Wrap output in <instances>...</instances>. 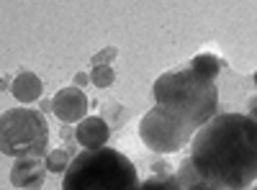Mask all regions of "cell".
Instances as JSON below:
<instances>
[{
    "mask_svg": "<svg viewBox=\"0 0 257 190\" xmlns=\"http://www.w3.org/2000/svg\"><path fill=\"white\" fill-rule=\"evenodd\" d=\"M116 54H118V49H116V47H105L103 52H98V54L93 57V67H100V65H111V62L116 59Z\"/></svg>",
    "mask_w": 257,
    "mask_h": 190,
    "instance_id": "9a60e30c",
    "label": "cell"
},
{
    "mask_svg": "<svg viewBox=\"0 0 257 190\" xmlns=\"http://www.w3.org/2000/svg\"><path fill=\"white\" fill-rule=\"evenodd\" d=\"M152 98L155 105L183 121L193 134L219 113L216 82L198 77L188 67L160 75L152 85Z\"/></svg>",
    "mask_w": 257,
    "mask_h": 190,
    "instance_id": "7a4b0ae2",
    "label": "cell"
},
{
    "mask_svg": "<svg viewBox=\"0 0 257 190\" xmlns=\"http://www.w3.org/2000/svg\"><path fill=\"white\" fill-rule=\"evenodd\" d=\"M252 190H257V187H252Z\"/></svg>",
    "mask_w": 257,
    "mask_h": 190,
    "instance_id": "ffe728a7",
    "label": "cell"
},
{
    "mask_svg": "<svg viewBox=\"0 0 257 190\" xmlns=\"http://www.w3.org/2000/svg\"><path fill=\"white\" fill-rule=\"evenodd\" d=\"M47 172L49 170H47L44 157H21L16 159L13 170H11V182L24 190H39L44 185Z\"/></svg>",
    "mask_w": 257,
    "mask_h": 190,
    "instance_id": "52a82bcc",
    "label": "cell"
},
{
    "mask_svg": "<svg viewBox=\"0 0 257 190\" xmlns=\"http://www.w3.org/2000/svg\"><path fill=\"white\" fill-rule=\"evenodd\" d=\"M175 177H178V182H180V187H183V190H188V187H193L196 182L206 180V177L198 172V167L193 164V159H190V157H185V159L180 162V167H178Z\"/></svg>",
    "mask_w": 257,
    "mask_h": 190,
    "instance_id": "8fae6325",
    "label": "cell"
},
{
    "mask_svg": "<svg viewBox=\"0 0 257 190\" xmlns=\"http://www.w3.org/2000/svg\"><path fill=\"white\" fill-rule=\"evenodd\" d=\"M52 113L62 123H80L82 118H88V95L75 85L62 88L52 100Z\"/></svg>",
    "mask_w": 257,
    "mask_h": 190,
    "instance_id": "8992f818",
    "label": "cell"
},
{
    "mask_svg": "<svg viewBox=\"0 0 257 190\" xmlns=\"http://www.w3.org/2000/svg\"><path fill=\"white\" fill-rule=\"evenodd\" d=\"M44 162H47V170L52 175H64L70 170V164H72V157H70V152H64V149H52V152H47Z\"/></svg>",
    "mask_w": 257,
    "mask_h": 190,
    "instance_id": "7c38bea8",
    "label": "cell"
},
{
    "mask_svg": "<svg viewBox=\"0 0 257 190\" xmlns=\"http://www.w3.org/2000/svg\"><path fill=\"white\" fill-rule=\"evenodd\" d=\"M113 80H116L113 65H100V67H93V70H90V82H93L95 88H100V90L111 88Z\"/></svg>",
    "mask_w": 257,
    "mask_h": 190,
    "instance_id": "5bb4252c",
    "label": "cell"
},
{
    "mask_svg": "<svg viewBox=\"0 0 257 190\" xmlns=\"http://www.w3.org/2000/svg\"><path fill=\"white\" fill-rule=\"evenodd\" d=\"M90 82V75H85V72H77L75 75V88H85Z\"/></svg>",
    "mask_w": 257,
    "mask_h": 190,
    "instance_id": "ac0fdd59",
    "label": "cell"
},
{
    "mask_svg": "<svg viewBox=\"0 0 257 190\" xmlns=\"http://www.w3.org/2000/svg\"><path fill=\"white\" fill-rule=\"evenodd\" d=\"M252 80H254V88H257V72H254V77H252Z\"/></svg>",
    "mask_w": 257,
    "mask_h": 190,
    "instance_id": "d6986e66",
    "label": "cell"
},
{
    "mask_svg": "<svg viewBox=\"0 0 257 190\" xmlns=\"http://www.w3.org/2000/svg\"><path fill=\"white\" fill-rule=\"evenodd\" d=\"M75 139L82 149H103L105 141L111 139V126L105 123L100 116H88L77 123Z\"/></svg>",
    "mask_w": 257,
    "mask_h": 190,
    "instance_id": "ba28073f",
    "label": "cell"
},
{
    "mask_svg": "<svg viewBox=\"0 0 257 190\" xmlns=\"http://www.w3.org/2000/svg\"><path fill=\"white\" fill-rule=\"evenodd\" d=\"M221 67H224V62L219 57H213V54H198V57H193L188 62V70H193L198 77H203L208 82H216Z\"/></svg>",
    "mask_w": 257,
    "mask_h": 190,
    "instance_id": "30bf717a",
    "label": "cell"
},
{
    "mask_svg": "<svg viewBox=\"0 0 257 190\" xmlns=\"http://www.w3.org/2000/svg\"><path fill=\"white\" fill-rule=\"evenodd\" d=\"M41 90H44V85H41V80L34 72H18L11 85L13 98L21 103H36L41 98Z\"/></svg>",
    "mask_w": 257,
    "mask_h": 190,
    "instance_id": "9c48e42d",
    "label": "cell"
},
{
    "mask_svg": "<svg viewBox=\"0 0 257 190\" xmlns=\"http://www.w3.org/2000/svg\"><path fill=\"white\" fill-rule=\"evenodd\" d=\"M139 185L134 162L111 146L80 152L62 177V190H139Z\"/></svg>",
    "mask_w": 257,
    "mask_h": 190,
    "instance_id": "3957f363",
    "label": "cell"
},
{
    "mask_svg": "<svg viewBox=\"0 0 257 190\" xmlns=\"http://www.w3.org/2000/svg\"><path fill=\"white\" fill-rule=\"evenodd\" d=\"M139 190H183V187L173 172V175H152L149 180H144L139 185Z\"/></svg>",
    "mask_w": 257,
    "mask_h": 190,
    "instance_id": "4fadbf2b",
    "label": "cell"
},
{
    "mask_svg": "<svg viewBox=\"0 0 257 190\" xmlns=\"http://www.w3.org/2000/svg\"><path fill=\"white\" fill-rule=\"evenodd\" d=\"M190 159L221 190H247L257 180V123L247 113H216L193 136Z\"/></svg>",
    "mask_w": 257,
    "mask_h": 190,
    "instance_id": "6da1fadb",
    "label": "cell"
},
{
    "mask_svg": "<svg viewBox=\"0 0 257 190\" xmlns=\"http://www.w3.org/2000/svg\"><path fill=\"white\" fill-rule=\"evenodd\" d=\"M188 190H221V187L213 185V182H208V180H201V182H196V185L188 187Z\"/></svg>",
    "mask_w": 257,
    "mask_h": 190,
    "instance_id": "e0dca14e",
    "label": "cell"
},
{
    "mask_svg": "<svg viewBox=\"0 0 257 190\" xmlns=\"http://www.w3.org/2000/svg\"><path fill=\"white\" fill-rule=\"evenodd\" d=\"M247 116H249V118L257 123V95L247 100Z\"/></svg>",
    "mask_w": 257,
    "mask_h": 190,
    "instance_id": "2e32d148",
    "label": "cell"
},
{
    "mask_svg": "<svg viewBox=\"0 0 257 190\" xmlns=\"http://www.w3.org/2000/svg\"><path fill=\"white\" fill-rule=\"evenodd\" d=\"M49 123L41 111L11 108L0 118V152L6 157H47Z\"/></svg>",
    "mask_w": 257,
    "mask_h": 190,
    "instance_id": "277c9868",
    "label": "cell"
},
{
    "mask_svg": "<svg viewBox=\"0 0 257 190\" xmlns=\"http://www.w3.org/2000/svg\"><path fill=\"white\" fill-rule=\"evenodd\" d=\"M139 136H142V141L149 152L173 154V152H183V146L188 141H193L196 134H193L183 121H178L175 116L162 111L160 105H152V108L142 116Z\"/></svg>",
    "mask_w": 257,
    "mask_h": 190,
    "instance_id": "5b68a950",
    "label": "cell"
}]
</instances>
